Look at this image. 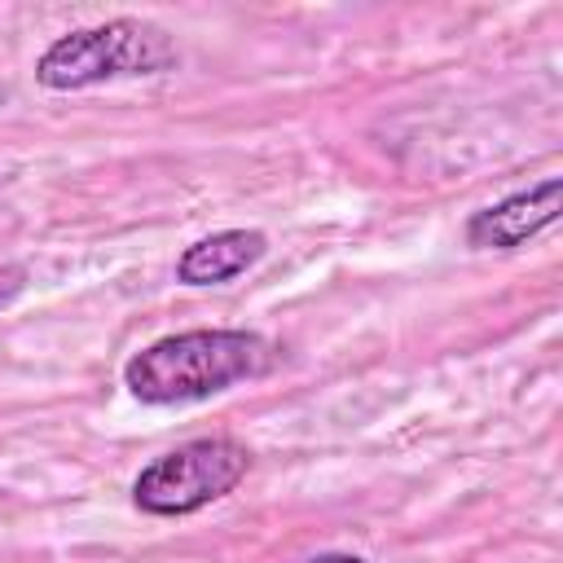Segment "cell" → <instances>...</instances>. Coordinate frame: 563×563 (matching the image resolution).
Segmentation results:
<instances>
[{"label":"cell","mask_w":563,"mask_h":563,"mask_svg":"<svg viewBox=\"0 0 563 563\" xmlns=\"http://www.w3.org/2000/svg\"><path fill=\"white\" fill-rule=\"evenodd\" d=\"M268 251V238L260 229H224V233H211L194 246L180 251L176 260V282L185 286H220L238 273H246L260 255Z\"/></svg>","instance_id":"5"},{"label":"cell","mask_w":563,"mask_h":563,"mask_svg":"<svg viewBox=\"0 0 563 563\" xmlns=\"http://www.w3.org/2000/svg\"><path fill=\"white\" fill-rule=\"evenodd\" d=\"M299 563H365V559L347 554V550H325V554H312V559H299Z\"/></svg>","instance_id":"7"},{"label":"cell","mask_w":563,"mask_h":563,"mask_svg":"<svg viewBox=\"0 0 563 563\" xmlns=\"http://www.w3.org/2000/svg\"><path fill=\"white\" fill-rule=\"evenodd\" d=\"M163 66H172L167 35L136 18H114V22L84 26L53 40L35 62V79L53 92H70V88H92L101 79H119V75H154Z\"/></svg>","instance_id":"2"},{"label":"cell","mask_w":563,"mask_h":563,"mask_svg":"<svg viewBox=\"0 0 563 563\" xmlns=\"http://www.w3.org/2000/svg\"><path fill=\"white\" fill-rule=\"evenodd\" d=\"M559 198H563V180L559 176H545L528 189H515L506 194L501 202L475 211L466 220V242L471 246H497V251H510L528 238H537L545 224L559 220Z\"/></svg>","instance_id":"4"},{"label":"cell","mask_w":563,"mask_h":563,"mask_svg":"<svg viewBox=\"0 0 563 563\" xmlns=\"http://www.w3.org/2000/svg\"><path fill=\"white\" fill-rule=\"evenodd\" d=\"M251 471L246 444L229 435H202L189 444H176L172 453L154 457L136 479H132V501L145 515H194L224 493L238 488V479Z\"/></svg>","instance_id":"3"},{"label":"cell","mask_w":563,"mask_h":563,"mask_svg":"<svg viewBox=\"0 0 563 563\" xmlns=\"http://www.w3.org/2000/svg\"><path fill=\"white\" fill-rule=\"evenodd\" d=\"M268 356L273 347L251 330H185L128 356L123 383L145 405H185L255 378Z\"/></svg>","instance_id":"1"},{"label":"cell","mask_w":563,"mask_h":563,"mask_svg":"<svg viewBox=\"0 0 563 563\" xmlns=\"http://www.w3.org/2000/svg\"><path fill=\"white\" fill-rule=\"evenodd\" d=\"M26 290V268H18V264H4L0 268V308H9L18 295Z\"/></svg>","instance_id":"6"}]
</instances>
